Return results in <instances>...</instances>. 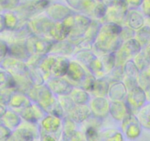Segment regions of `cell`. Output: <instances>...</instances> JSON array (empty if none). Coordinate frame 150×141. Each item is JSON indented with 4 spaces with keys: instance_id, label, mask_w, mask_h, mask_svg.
<instances>
[{
    "instance_id": "obj_5",
    "label": "cell",
    "mask_w": 150,
    "mask_h": 141,
    "mask_svg": "<svg viewBox=\"0 0 150 141\" xmlns=\"http://www.w3.org/2000/svg\"><path fill=\"white\" fill-rule=\"evenodd\" d=\"M54 42L49 38L32 35L26 40V46L30 54L45 56L49 54Z\"/></svg>"
},
{
    "instance_id": "obj_46",
    "label": "cell",
    "mask_w": 150,
    "mask_h": 141,
    "mask_svg": "<svg viewBox=\"0 0 150 141\" xmlns=\"http://www.w3.org/2000/svg\"><path fill=\"white\" fill-rule=\"evenodd\" d=\"M7 109V106L0 104V119H1V118L2 117L3 115L4 114V113L6 112Z\"/></svg>"
},
{
    "instance_id": "obj_33",
    "label": "cell",
    "mask_w": 150,
    "mask_h": 141,
    "mask_svg": "<svg viewBox=\"0 0 150 141\" xmlns=\"http://www.w3.org/2000/svg\"><path fill=\"white\" fill-rule=\"evenodd\" d=\"M57 98L66 115L76 105L69 95H58V96H57Z\"/></svg>"
},
{
    "instance_id": "obj_16",
    "label": "cell",
    "mask_w": 150,
    "mask_h": 141,
    "mask_svg": "<svg viewBox=\"0 0 150 141\" xmlns=\"http://www.w3.org/2000/svg\"><path fill=\"white\" fill-rule=\"evenodd\" d=\"M31 103L32 101L26 94L16 90L12 95L7 107L16 112H18L23 107L30 104Z\"/></svg>"
},
{
    "instance_id": "obj_8",
    "label": "cell",
    "mask_w": 150,
    "mask_h": 141,
    "mask_svg": "<svg viewBox=\"0 0 150 141\" xmlns=\"http://www.w3.org/2000/svg\"><path fill=\"white\" fill-rule=\"evenodd\" d=\"M3 68L13 77L29 74V67L24 61L7 56L0 63Z\"/></svg>"
},
{
    "instance_id": "obj_9",
    "label": "cell",
    "mask_w": 150,
    "mask_h": 141,
    "mask_svg": "<svg viewBox=\"0 0 150 141\" xmlns=\"http://www.w3.org/2000/svg\"><path fill=\"white\" fill-rule=\"evenodd\" d=\"M17 113L21 119L26 122L32 123H37L46 115V113L44 111L43 109L33 101L28 106L18 110Z\"/></svg>"
},
{
    "instance_id": "obj_47",
    "label": "cell",
    "mask_w": 150,
    "mask_h": 141,
    "mask_svg": "<svg viewBox=\"0 0 150 141\" xmlns=\"http://www.w3.org/2000/svg\"><path fill=\"white\" fill-rule=\"evenodd\" d=\"M43 141H55V140H54L52 137L50 136V135H45V136L44 137Z\"/></svg>"
},
{
    "instance_id": "obj_21",
    "label": "cell",
    "mask_w": 150,
    "mask_h": 141,
    "mask_svg": "<svg viewBox=\"0 0 150 141\" xmlns=\"http://www.w3.org/2000/svg\"><path fill=\"white\" fill-rule=\"evenodd\" d=\"M21 118L17 112L7 107L6 112L0 119V121L10 130H12L18 127L21 123Z\"/></svg>"
},
{
    "instance_id": "obj_38",
    "label": "cell",
    "mask_w": 150,
    "mask_h": 141,
    "mask_svg": "<svg viewBox=\"0 0 150 141\" xmlns=\"http://www.w3.org/2000/svg\"><path fill=\"white\" fill-rule=\"evenodd\" d=\"M43 57L44 56L42 55L31 54L29 58H28V60L25 63H26V65H27L29 68H38L41 60H42Z\"/></svg>"
},
{
    "instance_id": "obj_45",
    "label": "cell",
    "mask_w": 150,
    "mask_h": 141,
    "mask_svg": "<svg viewBox=\"0 0 150 141\" xmlns=\"http://www.w3.org/2000/svg\"><path fill=\"white\" fill-rule=\"evenodd\" d=\"M144 10L146 13L150 16V0H147L144 3Z\"/></svg>"
},
{
    "instance_id": "obj_37",
    "label": "cell",
    "mask_w": 150,
    "mask_h": 141,
    "mask_svg": "<svg viewBox=\"0 0 150 141\" xmlns=\"http://www.w3.org/2000/svg\"><path fill=\"white\" fill-rule=\"evenodd\" d=\"M15 91L16 89L13 88L5 87V88H0V104L7 106L10 98Z\"/></svg>"
},
{
    "instance_id": "obj_2",
    "label": "cell",
    "mask_w": 150,
    "mask_h": 141,
    "mask_svg": "<svg viewBox=\"0 0 150 141\" xmlns=\"http://www.w3.org/2000/svg\"><path fill=\"white\" fill-rule=\"evenodd\" d=\"M73 60L77 61L96 78L104 77V71L102 63L99 57L92 50H79L73 54Z\"/></svg>"
},
{
    "instance_id": "obj_4",
    "label": "cell",
    "mask_w": 150,
    "mask_h": 141,
    "mask_svg": "<svg viewBox=\"0 0 150 141\" xmlns=\"http://www.w3.org/2000/svg\"><path fill=\"white\" fill-rule=\"evenodd\" d=\"M142 49L139 43L134 38L125 41L115 52L116 66H123L129 60L137 55Z\"/></svg>"
},
{
    "instance_id": "obj_39",
    "label": "cell",
    "mask_w": 150,
    "mask_h": 141,
    "mask_svg": "<svg viewBox=\"0 0 150 141\" xmlns=\"http://www.w3.org/2000/svg\"><path fill=\"white\" fill-rule=\"evenodd\" d=\"M135 35V32L133 29H132L130 27H124L122 28V31L120 32V37L121 38L122 41L125 42V41L130 40L131 38H133Z\"/></svg>"
},
{
    "instance_id": "obj_3",
    "label": "cell",
    "mask_w": 150,
    "mask_h": 141,
    "mask_svg": "<svg viewBox=\"0 0 150 141\" xmlns=\"http://www.w3.org/2000/svg\"><path fill=\"white\" fill-rule=\"evenodd\" d=\"M26 95L31 101L37 103L45 112L57 98L45 83L40 86H33Z\"/></svg>"
},
{
    "instance_id": "obj_42",
    "label": "cell",
    "mask_w": 150,
    "mask_h": 141,
    "mask_svg": "<svg viewBox=\"0 0 150 141\" xmlns=\"http://www.w3.org/2000/svg\"><path fill=\"white\" fill-rule=\"evenodd\" d=\"M107 12V7L103 4H100L99 5L96 6L95 8V14L98 19L105 17L106 15Z\"/></svg>"
},
{
    "instance_id": "obj_34",
    "label": "cell",
    "mask_w": 150,
    "mask_h": 141,
    "mask_svg": "<svg viewBox=\"0 0 150 141\" xmlns=\"http://www.w3.org/2000/svg\"><path fill=\"white\" fill-rule=\"evenodd\" d=\"M144 24V20L142 16L136 12H133L130 13L128 18V24L130 28L132 29H139Z\"/></svg>"
},
{
    "instance_id": "obj_41",
    "label": "cell",
    "mask_w": 150,
    "mask_h": 141,
    "mask_svg": "<svg viewBox=\"0 0 150 141\" xmlns=\"http://www.w3.org/2000/svg\"><path fill=\"white\" fill-rule=\"evenodd\" d=\"M11 135V130L6 127L0 121V141H7Z\"/></svg>"
},
{
    "instance_id": "obj_36",
    "label": "cell",
    "mask_w": 150,
    "mask_h": 141,
    "mask_svg": "<svg viewBox=\"0 0 150 141\" xmlns=\"http://www.w3.org/2000/svg\"><path fill=\"white\" fill-rule=\"evenodd\" d=\"M105 76L109 82L110 81H122L125 77L123 66H115V68Z\"/></svg>"
},
{
    "instance_id": "obj_7",
    "label": "cell",
    "mask_w": 150,
    "mask_h": 141,
    "mask_svg": "<svg viewBox=\"0 0 150 141\" xmlns=\"http://www.w3.org/2000/svg\"><path fill=\"white\" fill-rule=\"evenodd\" d=\"M146 100V98L144 90L139 85L127 91L125 102L129 111L134 114L136 112H139L140 109L144 107Z\"/></svg>"
},
{
    "instance_id": "obj_40",
    "label": "cell",
    "mask_w": 150,
    "mask_h": 141,
    "mask_svg": "<svg viewBox=\"0 0 150 141\" xmlns=\"http://www.w3.org/2000/svg\"><path fill=\"white\" fill-rule=\"evenodd\" d=\"M8 54V44L4 40L0 39V63Z\"/></svg>"
},
{
    "instance_id": "obj_26",
    "label": "cell",
    "mask_w": 150,
    "mask_h": 141,
    "mask_svg": "<svg viewBox=\"0 0 150 141\" xmlns=\"http://www.w3.org/2000/svg\"><path fill=\"white\" fill-rule=\"evenodd\" d=\"M48 13L51 19L56 21H62L70 14L67 7L61 5H55L54 7H51L48 10Z\"/></svg>"
},
{
    "instance_id": "obj_28",
    "label": "cell",
    "mask_w": 150,
    "mask_h": 141,
    "mask_svg": "<svg viewBox=\"0 0 150 141\" xmlns=\"http://www.w3.org/2000/svg\"><path fill=\"white\" fill-rule=\"evenodd\" d=\"M100 26V25H98V24L92 23L91 21L90 24L88 26L87 29H86V32H85L84 35H83V40L93 45Z\"/></svg>"
},
{
    "instance_id": "obj_15",
    "label": "cell",
    "mask_w": 150,
    "mask_h": 141,
    "mask_svg": "<svg viewBox=\"0 0 150 141\" xmlns=\"http://www.w3.org/2000/svg\"><path fill=\"white\" fill-rule=\"evenodd\" d=\"M54 24L48 19H40L32 21L28 26L33 35L48 38V34Z\"/></svg>"
},
{
    "instance_id": "obj_43",
    "label": "cell",
    "mask_w": 150,
    "mask_h": 141,
    "mask_svg": "<svg viewBox=\"0 0 150 141\" xmlns=\"http://www.w3.org/2000/svg\"><path fill=\"white\" fill-rule=\"evenodd\" d=\"M18 0H0V4L4 8H13L18 4Z\"/></svg>"
},
{
    "instance_id": "obj_11",
    "label": "cell",
    "mask_w": 150,
    "mask_h": 141,
    "mask_svg": "<svg viewBox=\"0 0 150 141\" xmlns=\"http://www.w3.org/2000/svg\"><path fill=\"white\" fill-rule=\"evenodd\" d=\"M92 115L104 118L109 115L110 101L107 97L92 96L89 104Z\"/></svg>"
},
{
    "instance_id": "obj_44",
    "label": "cell",
    "mask_w": 150,
    "mask_h": 141,
    "mask_svg": "<svg viewBox=\"0 0 150 141\" xmlns=\"http://www.w3.org/2000/svg\"><path fill=\"white\" fill-rule=\"evenodd\" d=\"M5 29L4 21V16L0 14V32H2Z\"/></svg>"
},
{
    "instance_id": "obj_6",
    "label": "cell",
    "mask_w": 150,
    "mask_h": 141,
    "mask_svg": "<svg viewBox=\"0 0 150 141\" xmlns=\"http://www.w3.org/2000/svg\"><path fill=\"white\" fill-rule=\"evenodd\" d=\"M88 71L82 65L73 60L70 61L67 72L64 77L74 87L81 88L87 76Z\"/></svg>"
},
{
    "instance_id": "obj_19",
    "label": "cell",
    "mask_w": 150,
    "mask_h": 141,
    "mask_svg": "<svg viewBox=\"0 0 150 141\" xmlns=\"http://www.w3.org/2000/svg\"><path fill=\"white\" fill-rule=\"evenodd\" d=\"M70 60L68 57L57 56L55 58L51 74V77H64L67 72Z\"/></svg>"
},
{
    "instance_id": "obj_12",
    "label": "cell",
    "mask_w": 150,
    "mask_h": 141,
    "mask_svg": "<svg viewBox=\"0 0 150 141\" xmlns=\"http://www.w3.org/2000/svg\"><path fill=\"white\" fill-rule=\"evenodd\" d=\"M8 44L7 56L26 62L31 55L26 46V41H14Z\"/></svg>"
},
{
    "instance_id": "obj_10",
    "label": "cell",
    "mask_w": 150,
    "mask_h": 141,
    "mask_svg": "<svg viewBox=\"0 0 150 141\" xmlns=\"http://www.w3.org/2000/svg\"><path fill=\"white\" fill-rule=\"evenodd\" d=\"M47 86L53 94L58 95H69L74 88L65 77H51L45 82Z\"/></svg>"
},
{
    "instance_id": "obj_17",
    "label": "cell",
    "mask_w": 150,
    "mask_h": 141,
    "mask_svg": "<svg viewBox=\"0 0 150 141\" xmlns=\"http://www.w3.org/2000/svg\"><path fill=\"white\" fill-rule=\"evenodd\" d=\"M92 115L88 104L75 105V107L66 115L71 118L76 123H81L89 118Z\"/></svg>"
},
{
    "instance_id": "obj_35",
    "label": "cell",
    "mask_w": 150,
    "mask_h": 141,
    "mask_svg": "<svg viewBox=\"0 0 150 141\" xmlns=\"http://www.w3.org/2000/svg\"><path fill=\"white\" fill-rule=\"evenodd\" d=\"M135 39L139 43L141 46L146 45L150 41V29L148 27H144L139 29L136 33V37Z\"/></svg>"
},
{
    "instance_id": "obj_32",
    "label": "cell",
    "mask_w": 150,
    "mask_h": 141,
    "mask_svg": "<svg viewBox=\"0 0 150 141\" xmlns=\"http://www.w3.org/2000/svg\"><path fill=\"white\" fill-rule=\"evenodd\" d=\"M5 87L13 88L16 89L13 76L7 73L1 66H0V88H5Z\"/></svg>"
},
{
    "instance_id": "obj_31",
    "label": "cell",
    "mask_w": 150,
    "mask_h": 141,
    "mask_svg": "<svg viewBox=\"0 0 150 141\" xmlns=\"http://www.w3.org/2000/svg\"><path fill=\"white\" fill-rule=\"evenodd\" d=\"M4 26L6 29L10 31H14L19 27L17 17L14 13L9 12L4 15Z\"/></svg>"
},
{
    "instance_id": "obj_24",
    "label": "cell",
    "mask_w": 150,
    "mask_h": 141,
    "mask_svg": "<svg viewBox=\"0 0 150 141\" xmlns=\"http://www.w3.org/2000/svg\"><path fill=\"white\" fill-rule=\"evenodd\" d=\"M55 58L56 56L47 54V55L44 56V57L40 63L39 66H38V68L43 76L45 82L51 77V71L53 64L55 61Z\"/></svg>"
},
{
    "instance_id": "obj_23",
    "label": "cell",
    "mask_w": 150,
    "mask_h": 141,
    "mask_svg": "<svg viewBox=\"0 0 150 141\" xmlns=\"http://www.w3.org/2000/svg\"><path fill=\"white\" fill-rule=\"evenodd\" d=\"M69 95L76 105L88 104L92 98V95L89 92L78 87H74Z\"/></svg>"
},
{
    "instance_id": "obj_13",
    "label": "cell",
    "mask_w": 150,
    "mask_h": 141,
    "mask_svg": "<svg viewBox=\"0 0 150 141\" xmlns=\"http://www.w3.org/2000/svg\"><path fill=\"white\" fill-rule=\"evenodd\" d=\"M127 90L122 81H110L107 98L110 101H125Z\"/></svg>"
},
{
    "instance_id": "obj_30",
    "label": "cell",
    "mask_w": 150,
    "mask_h": 141,
    "mask_svg": "<svg viewBox=\"0 0 150 141\" xmlns=\"http://www.w3.org/2000/svg\"><path fill=\"white\" fill-rule=\"evenodd\" d=\"M29 77L34 86H40L45 83V79L38 68H29Z\"/></svg>"
},
{
    "instance_id": "obj_29",
    "label": "cell",
    "mask_w": 150,
    "mask_h": 141,
    "mask_svg": "<svg viewBox=\"0 0 150 141\" xmlns=\"http://www.w3.org/2000/svg\"><path fill=\"white\" fill-rule=\"evenodd\" d=\"M123 71H124V75L125 77L135 78L137 79L139 73H140L133 60H127L123 65Z\"/></svg>"
},
{
    "instance_id": "obj_14",
    "label": "cell",
    "mask_w": 150,
    "mask_h": 141,
    "mask_svg": "<svg viewBox=\"0 0 150 141\" xmlns=\"http://www.w3.org/2000/svg\"><path fill=\"white\" fill-rule=\"evenodd\" d=\"M76 52V46L68 40L63 41H54L51 46V51L49 54L57 57H68L74 54Z\"/></svg>"
},
{
    "instance_id": "obj_20",
    "label": "cell",
    "mask_w": 150,
    "mask_h": 141,
    "mask_svg": "<svg viewBox=\"0 0 150 141\" xmlns=\"http://www.w3.org/2000/svg\"><path fill=\"white\" fill-rule=\"evenodd\" d=\"M125 101H110L109 114L117 120H122L130 113Z\"/></svg>"
},
{
    "instance_id": "obj_27",
    "label": "cell",
    "mask_w": 150,
    "mask_h": 141,
    "mask_svg": "<svg viewBox=\"0 0 150 141\" xmlns=\"http://www.w3.org/2000/svg\"><path fill=\"white\" fill-rule=\"evenodd\" d=\"M105 75L111 72L116 66V57L115 52L108 53V54H103L99 57Z\"/></svg>"
},
{
    "instance_id": "obj_22",
    "label": "cell",
    "mask_w": 150,
    "mask_h": 141,
    "mask_svg": "<svg viewBox=\"0 0 150 141\" xmlns=\"http://www.w3.org/2000/svg\"><path fill=\"white\" fill-rule=\"evenodd\" d=\"M109 81L104 77L97 78L89 93L92 96L106 97L108 94Z\"/></svg>"
},
{
    "instance_id": "obj_18",
    "label": "cell",
    "mask_w": 150,
    "mask_h": 141,
    "mask_svg": "<svg viewBox=\"0 0 150 141\" xmlns=\"http://www.w3.org/2000/svg\"><path fill=\"white\" fill-rule=\"evenodd\" d=\"M70 29L63 22L54 23L48 34V38L54 41H63L67 39L70 35Z\"/></svg>"
},
{
    "instance_id": "obj_1",
    "label": "cell",
    "mask_w": 150,
    "mask_h": 141,
    "mask_svg": "<svg viewBox=\"0 0 150 141\" xmlns=\"http://www.w3.org/2000/svg\"><path fill=\"white\" fill-rule=\"evenodd\" d=\"M122 26L115 23H107L100 28L92 46V51L98 57L116 52L122 44L120 35Z\"/></svg>"
},
{
    "instance_id": "obj_25",
    "label": "cell",
    "mask_w": 150,
    "mask_h": 141,
    "mask_svg": "<svg viewBox=\"0 0 150 141\" xmlns=\"http://www.w3.org/2000/svg\"><path fill=\"white\" fill-rule=\"evenodd\" d=\"M62 121V118H61L46 114V115L41 120V124L45 130L54 132L58 130V129L61 126Z\"/></svg>"
}]
</instances>
